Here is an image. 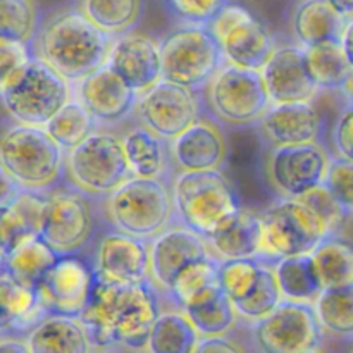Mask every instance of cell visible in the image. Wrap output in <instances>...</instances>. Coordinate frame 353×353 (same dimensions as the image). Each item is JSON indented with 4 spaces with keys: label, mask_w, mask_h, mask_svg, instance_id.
<instances>
[{
    "label": "cell",
    "mask_w": 353,
    "mask_h": 353,
    "mask_svg": "<svg viewBox=\"0 0 353 353\" xmlns=\"http://www.w3.org/2000/svg\"><path fill=\"white\" fill-rule=\"evenodd\" d=\"M157 292L152 281L119 285L95 278L88 305L79 316L93 347L145 350L161 314Z\"/></svg>",
    "instance_id": "1"
},
{
    "label": "cell",
    "mask_w": 353,
    "mask_h": 353,
    "mask_svg": "<svg viewBox=\"0 0 353 353\" xmlns=\"http://www.w3.org/2000/svg\"><path fill=\"white\" fill-rule=\"evenodd\" d=\"M112 38L81 10H62L38 28L30 47L34 57L69 83H78L105 64Z\"/></svg>",
    "instance_id": "2"
},
{
    "label": "cell",
    "mask_w": 353,
    "mask_h": 353,
    "mask_svg": "<svg viewBox=\"0 0 353 353\" xmlns=\"http://www.w3.org/2000/svg\"><path fill=\"white\" fill-rule=\"evenodd\" d=\"M174 221L209 240L241 210L240 195L223 169L181 171L171 178Z\"/></svg>",
    "instance_id": "3"
},
{
    "label": "cell",
    "mask_w": 353,
    "mask_h": 353,
    "mask_svg": "<svg viewBox=\"0 0 353 353\" xmlns=\"http://www.w3.org/2000/svg\"><path fill=\"white\" fill-rule=\"evenodd\" d=\"M103 214L116 231L150 241L174 221L171 179L131 176L103 196Z\"/></svg>",
    "instance_id": "4"
},
{
    "label": "cell",
    "mask_w": 353,
    "mask_h": 353,
    "mask_svg": "<svg viewBox=\"0 0 353 353\" xmlns=\"http://www.w3.org/2000/svg\"><path fill=\"white\" fill-rule=\"evenodd\" d=\"M65 152L43 126L14 124L0 134V165L28 192L47 193L64 176Z\"/></svg>",
    "instance_id": "5"
},
{
    "label": "cell",
    "mask_w": 353,
    "mask_h": 353,
    "mask_svg": "<svg viewBox=\"0 0 353 353\" xmlns=\"http://www.w3.org/2000/svg\"><path fill=\"white\" fill-rule=\"evenodd\" d=\"M203 114L219 126L255 128L271 99L265 90L261 69H248L224 62L219 71L200 90Z\"/></svg>",
    "instance_id": "6"
},
{
    "label": "cell",
    "mask_w": 353,
    "mask_h": 353,
    "mask_svg": "<svg viewBox=\"0 0 353 353\" xmlns=\"http://www.w3.org/2000/svg\"><path fill=\"white\" fill-rule=\"evenodd\" d=\"M64 178L69 186L88 196H107L131 178L123 138L99 128L88 138L65 152Z\"/></svg>",
    "instance_id": "7"
},
{
    "label": "cell",
    "mask_w": 353,
    "mask_h": 353,
    "mask_svg": "<svg viewBox=\"0 0 353 353\" xmlns=\"http://www.w3.org/2000/svg\"><path fill=\"white\" fill-rule=\"evenodd\" d=\"M259 259L271 264L279 259L310 254L327 234H333L319 214L300 199H279L259 212Z\"/></svg>",
    "instance_id": "8"
},
{
    "label": "cell",
    "mask_w": 353,
    "mask_h": 353,
    "mask_svg": "<svg viewBox=\"0 0 353 353\" xmlns=\"http://www.w3.org/2000/svg\"><path fill=\"white\" fill-rule=\"evenodd\" d=\"M162 79L200 92L224 64L219 41L207 26L181 24L161 41Z\"/></svg>",
    "instance_id": "9"
},
{
    "label": "cell",
    "mask_w": 353,
    "mask_h": 353,
    "mask_svg": "<svg viewBox=\"0 0 353 353\" xmlns=\"http://www.w3.org/2000/svg\"><path fill=\"white\" fill-rule=\"evenodd\" d=\"M71 99V83L33 55L24 71L2 93L0 102L19 124L45 126Z\"/></svg>",
    "instance_id": "10"
},
{
    "label": "cell",
    "mask_w": 353,
    "mask_h": 353,
    "mask_svg": "<svg viewBox=\"0 0 353 353\" xmlns=\"http://www.w3.org/2000/svg\"><path fill=\"white\" fill-rule=\"evenodd\" d=\"M331 154L321 141L269 147L264 157V178L279 199H300L323 185Z\"/></svg>",
    "instance_id": "11"
},
{
    "label": "cell",
    "mask_w": 353,
    "mask_h": 353,
    "mask_svg": "<svg viewBox=\"0 0 353 353\" xmlns=\"http://www.w3.org/2000/svg\"><path fill=\"white\" fill-rule=\"evenodd\" d=\"M90 199L72 186L47 193L38 234L57 255L78 254L92 238L95 216Z\"/></svg>",
    "instance_id": "12"
},
{
    "label": "cell",
    "mask_w": 353,
    "mask_h": 353,
    "mask_svg": "<svg viewBox=\"0 0 353 353\" xmlns=\"http://www.w3.org/2000/svg\"><path fill=\"white\" fill-rule=\"evenodd\" d=\"M252 334L261 353H300L321 347L324 330L314 303L283 300L271 314L252 323Z\"/></svg>",
    "instance_id": "13"
},
{
    "label": "cell",
    "mask_w": 353,
    "mask_h": 353,
    "mask_svg": "<svg viewBox=\"0 0 353 353\" xmlns=\"http://www.w3.org/2000/svg\"><path fill=\"white\" fill-rule=\"evenodd\" d=\"M207 28L219 41L224 61L240 68L261 69L276 48L268 28L238 3H226Z\"/></svg>",
    "instance_id": "14"
},
{
    "label": "cell",
    "mask_w": 353,
    "mask_h": 353,
    "mask_svg": "<svg viewBox=\"0 0 353 353\" xmlns=\"http://www.w3.org/2000/svg\"><path fill=\"white\" fill-rule=\"evenodd\" d=\"M134 114L141 126L171 141L203 114L200 92L161 79L138 95Z\"/></svg>",
    "instance_id": "15"
},
{
    "label": "cell",
    "mask_w": 353,
    "mask_h": 353,
    "mask_svg": "<svg viewBox=\"0 0 353 353\" xmlns=\"http://www.w3.org/2000/svg\"><path fill=\"white\" fill-rule=\"evenodd\" d=\"M95 271L78 254L59 255L37 286L38 300L47 314L79 317L88 305Z\"/></svg>",
    "instance_id": "16"
},
{
    "label": "cell",
    "mask_w": 353,
    "mask_h": 353,
    "mask_svg": "<svg viewBox=\"0 0 353 353\" xmlns=\"http://www.w3.org/2000/svg\"><path fill=\"white\" fill-rule=\"evenodd\" d=\"M76 100L95 117L99 126H116L134 112L138 93L103 64L78 81Z\"/></svg>",
    "instance_id": "17"
},
{
    "label": "cell",
    "mask_w": 353,
    "mask_h": 353,
    "mask_svg": "<svg viewBox=\"0 0 353 353\" xmlns=\"http://www.w3.org/2000/svg\"><path fill=\"white\" fill-rule=\"evenodd\" d=\"M95 278L107 283L150 281L148 241L121 231H110L99 241L93 259Z\"/></svg>",
    "instance_id": "18"
},
{
    "label": "cell",
    "mask_w": 353,
    "mask_h": 353,
    "mask_svg": "<svg viewBox=\"0 0 353 353\" xmlns=\"http://www.w3.org/2000/svg\"><path fill=\"white\" fill-rule=\"evenodd\" d=\"M150 250V281L161 293L168 292L172 279L181 269L199 259L209 257L205 238L190 228L172 223L148 241Z\"/></svg>",
    "instance_id": "19"
},
{
    "label": "cell",
    "mask_w": 353,
    "mask_h": 353,
    "mask_svg": "<svg viewBox=\"0 0 353 353\" xmlns=\"http://www.w3.org/2000/svg\"><path fill=\"white\" fill-rule=\"evenodd\" d=\"M271 103L314 102L321 90L307 69L302 45H276L261 68Z\"/></svg>",
    "instance_id": "20"
},
{
    "label": "cell",
    "mask_w": 353,
    "mask_h": 353,
    "mask_svg": "<svg viewBox=\"0 0 353 353\" xmlns=\"http://www.w3.org/2000/svg\"><path fill=\"white\" fill-rule=\"evenodd\" d=\"M105 64L138 95L162 79L161 43L145 33H124L112 40Z\"/></svg>",
    "instance_id": "21"
},
{
    "label": "cell",
    "mask_w": 353,
    "mask_h": 353,
    "mask_svg": "<svg viewBox=\"0 0 353 353\" xmlns=\"http://www.w3.org/2000/svg\"><path fill=\"white\" fill-rule=\"evenodd\" d=\"M228 141L223 130L207 114L169 141L172 168L181 171L223 169L228 161Z\"/></svg>",
    "instance_id": "22"
},
{
    "label": "cell",
    "mask_w": 353,
    "mask_h": 353,
    "mask_svg": "<svg viewBox=\"0 0 353 353\" xmlns=\"http://www.w3.org/2000/svg\"><path fill=\"white\" fill-rule=\"evenodd\" d=\"M255 130L268 147L316 143L323 137L324 121L314 102L271 103Z\"/></svg>",
    "instance_id": "23"
},
{
    "label": "cell",
    "mask_w": 353,
    "mask_h": 353,
    "mask_svg": "<svg viewBox=\"0 0 353 353\" xmlns=\"http://www.w3.org/2000/svg\"><path fill=\"white\" fill-rule=\"evenodd\" d=\"M31 353H92L93 343L79 317L48 314L26 334Z\"/></svg>",
    "instance_id": "24"
},
{
    "label": "cell",
    "mask_w": 353,
    "mask_h": 353,
    "mask_svg": "<svg viewBox=\"0 0 353 353\" xmlns=\"http://www.w3.org/2000/svg\"><path fill=\"white\" fill-rule=\"evenodd\" d=\"M123 148L131 176L138 178H169L172 168L169 141L145 126L131 128L123 134Z\"/></svg>",
    "instance_id": "25"
},
{
    "label": "cell",
    "mask_w": 353,
    "mask_h": 353,
    "mask_svg": "<svg viewBox=\"0 0 353 353\" xmlns=\"http://www.w3.org/2000/svg\"><path fill=\"white\" fill-rule=\"evenodd\" d=\"M347 21L334 10L330 0H302L292 19L293 37L302 47L340 41Z\"/></svg>",
    "instance_id": "26"
},
{
    "label": "cell",
    "mask_w": 353,
    "mask_h": 353,
    "mask_svg": "<svg viewBox=\"0 0 353 353\" xmlns=\"http://www.w3.org/2000/svg\"><path fill=\"white\" fill-rule=\"evenodd\" d=\"M210 254L219 261L259 259L261 254V221L259 212L241 207L230 226L207 240Z\"/></svg>",
    "instance_id": "27"
},
{
    "label": "cell",
    "mask_w": 353,
    "mask_h": 353,
    "mask_svg": "<svg viewBox=\"0 0 353 353\" xmlns=\"http://www.w3.org/2000/svg\"><path fill=\"white\" fill-rule=\"evenodd\" d=\"M221 290L223 288L219 279V259L209 255L181 269L164 295H168L179 309L185 310L186 307L195 305Z\"/></svg>",
    "instance_id": "28"
},
{
    "label": "cell",
    "mask_w": 353,
    "mask_h": 353,
    "mask_svg": "<svg viewBox=\"0 0 353 353\" xmlns=\"http://www.w3.org/2000/svg\"><path fill=\"white\" fill-rule=\"evenodd\" d=\"M314 268L323 290L353 285V241L340 233L327 234L312 252Z\"/></svg>",
    "instance_id": "29"
},
{
    "label": "cell",
    "mask_w": 353,
    "mask_h": 353,
    "mask_svg": "<svg viewBox=\"0 0 353 353\" xmlns=\"http://www.w3.org/2000/svg\"><path fill=\"white\" fill-rule=\"evenodd\" d=\"M0 316L6 330L28 333L48 314L38 300L37 290L6 274L0 278Z\"/></svg>",
    "instance_id": "30"
},
{
    "label": "cell",
    "mask_w": 353,
    "mask_h": 353,
    "mask_svg": "<svg viewBox=\"0 0 353 353\" xmlns=\"http://www.w3.org/2000/svg\"><path fill=\"white\" fill-rule=\"evenodd\" d=\"M59 255L48 247L40 234H30L9 248L7 274L21 285L37 290L48 269L55 264Z\"/></svg>",
    "instance_id": "31"
},
{
    "label": "cell",
    "mask_w": 353,
    "mask_h": 353,
    "mask_svg": "<svg viewBox=\"0 0 353 353\" xmlns=\"http://www.w3.org/2000/svg\"><path fill=\"white\" fill-rule=\"evenodd\" d=\"M47 193L23 190L3 212H0V241L10 248L23 238L40 231Z\"/></svg>",
    "instance_id": "32"
},
{
    "label": "cell",
    "mask_w": 353,
    "mask_h": 353,
    "mask_svg": "<svg viewBox=\"0 0 353 353\" xmlns=\"http://www.w3.org/2000/svg\"><path fill=\"white\" fill-rule=\"evenodd\" d=\"M272 269L283 300L314 303L323 292L310 254L279 259L272 262Z\"/></svg>",
    "instance_id": "33"
},
{
    "label": "cell",
    "mask_w": 353,
    "mask_h": 353,
    "mask_svg": "<svg viewBox=\"0 0 353 353\" xmlns=\"http://www.w3.org/2000/svg\"><path fill=\"white\" fill-rule=\"evenodd\" d=\"M199 340V331L185 310H169L161 312L155 319L145 350L148 353H193Z\"/></svg>",
    "instance_id": "34"
},
{
    "label": "cell",
    "mask_w": 353,
    "mask_h": 353,
    "mask_svg": "<svg viewBox=\"0 0 353 353\" xmlns=\"http://www.w3.org/2000/svg\"><path fill=\"white\" fill-rule=\"evenodd\" d=\"M81 12L110 37L130 33L143 12V0H83Z\"/></svg>",
    "instance_id": "35"
},
{
    "label": "cell",
    "mask_w": 353,
    "mask_h": 353,
    "mask_svg": "<svg viewBox=\"0 0 353 353\" xmlns=\"http://www.w3.org/2000/svg\"><path fill=\"white\" fill-rule=\"evenodd\" d=\"M303 54L307 69L319 90L336 92L352 69L341 41H324L303 47Z\"/></svg>",
    "instance_id": "36"
},
{
    "label": "cell",
    "mask_w": 353,
    "mask_h": 353,
    "mask_svg": "<svg viewBox=\"0 0 353 353\" xmlns=\"http://www.w3.org/2000/svg\"><path fill=\"white\" fill-rule=\"evenodd\" d=\"M43 128L62 150L69 152L100 126L81 102L72 97Z\"/></svg>",
    "instance_id": "37"
},
{
    "label": "cell",
    "mask_w": 353,
    "mask_h": 353,
    "mask_svg": "<svg viewBox=\"0 0 353 353\" xmlns=\"http://www.w3.org/2000/svg\"><path fill=\"white\" fill-rule=\"evenodd\" d=\"M200 336H226L236 324V309L230 296L221 290L209 299L185 309Z\"/></svg>",
    "instance_id": "38"
},
{
    "label": "cell",
    "mask_w": 353,
    "mask_h": 353,
    "mask_svg": "<svg viewBox=\"0 0 353 353\" xmlns=\"http://www.w3.org/2000/svg\"><path fill=\"white\" fill-rule=\"evenodd\" d=\"M321 327L338 338H353V285L323 290L314 300Z\"/></svg>",
    "instance_id": "39"
},
{
    "label": "cell",
    "mask_w": 353,
    "mask_h": 353,
    "mask_svg": "<svg viewBox=\"0 0 353 353\" xmlns=\"http://www.w3.org/2000/svg\"><path fill=\"white\" fill-rule=\"evenodd\" d=\"M262 262L264 264H262L259 281L255 283L254 288L250 290V293L243 300L234 303V309H236L238 316L250 321V323L261 321L262 317L271 314L283 302L281 292H279V286L276 283L272 264L265 261Z\"/></svg>",
    "instance_id": "40"
},
{
    "label": "cell",
    "mask_w": 353,
    "mask_h": 353,
    "mask_svg": "<svg viewBox=\"0 0 353 353\" xmlns=\"http://www.w3.org/2000/svg\"><path fill=\"white\" fill-rule=\"evenodd\" d=\"M38 31L34 0H0V38L31 45Z\"/></svg>",
    "instance_id": "41"
},
{
    "label": "cell",
    "mask_w": 353,
    "mask_h": 353,
    "mask_svg": "<svg viewBox=\"0 0 353 353\" xmlns=\"http://www.w3.org/2000/svg\"><path fill=\"white\" fill-rule=\"evenodd\" d=\"M262 264L261 259H231V261H219V279L221 288L236 303L243 300L250 293L255 283L261 276Z\"/></svg>",
    "instance_id": "42"
},
{
    "label": "cell",
    "mask_w": 353,
    "mask_h": 353,
    "mask_svg": "<svg viewBox=\"0 0 353 353\" xmlns=\"http://www.w3.org/2000/svg\"><path fill=\"white\" fill-rule=\"evenodd\" d=\"M324 185L340 202L345 212L353 214V161L331 155Z\"/></svg>",
    "instance_id": "43"
},
{
    "label": "cell",
    "mask_w": 353,
    "mask_h": 353,
    "mask_svg": "<svg viewBox=\"0 0 353 353\" xmlns=\"http://www.w3.org/2000/svg\"><path fill=\"white\" fill-rule=\"evenodd\" d=\"M164 3L183 24L207 26L230 0H164Z\"/></svg>",
    "instance_id": "44"
},
{
    "label": "cell",
    "mask_w": 353,
    "mask_h": 353,
    "mask_svg": "<svg viewBox=\"0 0 353 353\" xmlns=\"http://www.w3.org/2000/svg\"><path fill=\"white\" fill-rule=\"evenodd\" d=\"M31 57L33 52L30 45L0 38V97L24 71Z\"/></svg>",
    "instance_id": "45"
},
{
    "label": "cell",
    "mask_w": 353,
    "mask_h": 353,
    "mask_svg": "<svg viewBox=\"0 0 353 353\" xmlns=\"http://www.w3.org/2000/svg\"><path fill=\"white\" fill-rule=\"evenodd\" d=\"M300 200L305 202L310 209H314L319 214L321 219L327 224L331 233H340L348 214L345 212L343 207L340 205V202L334 199L333 193L327 190V186L324 183L316 186L314 190H310L305 195L300 196Z\"/></svg>",
    "instance_id": "46"
},
{
    "label": "cell",
    "mask_w": 353,
    "mask_h": 353,
    "mask_svg": "<svg viewBox=\"0 0 353 353\" xmlns=\"http://www.w3.org/2000/svg\"><path fill=\"white\" fill-rule=\"evenodd\" d=\"M334 155L353 161V103H348L336 116L331 130Z\"/></svg>",
    "instance_id": "47"
},
{
    "label": "cell",
    "mask_w": 353,
    "mask_h": 353,
    "mask_svg": "<svg viewBox=\"0 0 353 353\" xmlns=\"http://www.w3.org/2000/svg\"><path fill=\"white\" fill-rule=\"evenodd\" d=\"M193 353H243V350L226 336H202Z\"/></svg>",
    "instance_id": "48"
},
{
    "label": "cell",
    "mask_w": 353,
    "mask_h": 353,
    "mask_svg": "<svg viewBox=\"0 0 353 353\" xmlns=\"http://www.w3.org/2000/svg\"><path fill=\"white\" fill-rule=\"evenodd\" d=\"M23 192L19 185L9 176V172L0 165V212L7 209L16 200V196Z\"/></svg>",
    "instance_id": "49"
},
{
    "label": "cell",
    "mask_w": 353,
    "mask_h": 353,
    "mask_svg": "<svg viewBox=\"0 0 353 353\" xmlns=\"http://www.w3.org/2000/svg\"><path fill=\"white\" fill-rule=\"evenodd\" d=\"M0 353H31L26 340L6 336L0 338Z\"/></svg>",
    "instance_id": "50"
},
{
    "label": "cell",
    "mask_w": 353,
    "mask_h": 353,
    "mask_svg": "<svg viewBox=\"0 0 353 353\" xmlns=\"http://www.w3.org/2000/svg\"><path fill=\"white\" fill-rule=\"evenodd\" d=\"M340 41L341 47H343L345 55H347L348 62H350V65L353 68V19L347 21V24H345V30Z\"/></svg>",
    "instance_id": "51"
},
{
    "label": "cell",
    "mask_w": 353,
    "mask_h": 353,
    "mask_svg": "<svg viewBox=\"0 0 353 353\" xmlns=\"http://www.w3.org/2000/svg\"><path fill=\"white\" fill-rule=\"evenodd\" d=\"M336 92L340 93V97L343 99L345 105L353 103V68L350 69V72H348L347 78L343 79V83H341V86L336 90Z\"/></svg>",
    "instance_id": "52"
},
{
    "label": "cell",
    "mask_w": 353,
    "mask_h": 353,
    "mask_svg": "<svg viewBox=\"0 0 353 353\" xmlns=\"http://www.w3.org/2000/svg\"><path fill=\"white\" fill-rule=\"evenodd\" d=\"M330 3L345 21L353 19V0H330Z\"/></svg>",
    "instance_id": "53"
},
{
    "label": "cell",
    "mask_w": 353,
    "mask_h": 353,
    "mask_svg": "<svg viewBox=\"0 0 353 353\" xmlns=\"http://www.w3.org/2000/svg\"><path fill=\"white\" fill-rule=\"evenodd\" d=\"M7 254H9V248L0 241V278L7 274Z\"/></svg>",
    "instance_id": "54"
},
{
    "label": "cell",
    "mask_w": 353,
    "mask_h": 353,
    "mask_svg": "<svg viewBox=\"0 0 353 353\" xmlns=\"http://www.w3.org/2000/svg\"><path fill=\"white\" fill-rule=\"evenodd\" d=\"M300 353H327V352L323 350V348H321V347H317V348H310V350L300 352Z\"/></svg>",
    "instance_id": "55"
},
{
    "label": "cell",
    "mask_w": 353,
    "mask_h": 353,
    "mask_svg": "<svg viewBox=\"0 0 353 353\" xmlns=\"http://www.w3.org/2000/svg\"><path fill=\"white\" fill-rule=\"evenodd\" d=\"M92 353H114V352H109V350H105V348H99V350H93Z\"/></svg>",
    "instance_id": "56"
},
{
    "label": "cell",
    "mask_w": 353,
    "mask_h": 353,
    "mask_svg": "<svg viewBox=\"0 0 353 353\" xmlns=\"http://www.w3.org/2000/svg\"><path fill=\"white\" fill-rule=\"evenodd\" d=\"M3 330H6V324H3V319H2V316H0V333H2Z\"/></svg>",
    "instance_id": "57"
},
{
    "label": "cell",
    "mask_w": 353,
    "mask_h": 353,
    "mask_svg": "<svg viewBox=\"0 0 353 353\" xmlns=\"http://www.w3.org/2000/svg\"><path fill=\"white\" fill-rule=\"evenodd\" d=\"M352 353H353V350H352Z\"/></svg>",
    "instance_id": "58"
}]
</instances>
